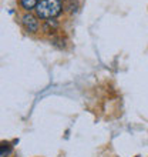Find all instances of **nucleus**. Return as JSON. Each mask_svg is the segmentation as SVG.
Here are the masks:
<instances>
[{"instance_id":"nucleus-1","label":"nucleus","mask_w":148,"mask_h":157,"mask_svg":"<svg viewBox=\"0 0 148 157\" xmlns=\"http://www.w3.org/2000/svg\"><path fill=\"white\" fill-rule=\"evenodd\" d=\"M61 2L60 0H40L36 7V14L43 20L54 19L61 13Z\"/></svg>"},{"instance_id":"nucleus-2","label":"nucleus","mask_w":148,"mask_h":157,"mask_svg":"<svg viewBox=\"0 0 148 157\" xmlns=\"http://www.w3.org/2000/svg\"><path fill=\"white\" fill-rule=\"evenodd\" d=\"M21 26L26 32L29 33H36L40 29V21L37 20V16L31 14V13H26L21 16Z\"/></svg>"},{"instance_id":"nucleus-3","label":"nucleus","mask_w":148,"mask_h":157,"mask_svg":"<svg viewBox=\"0 0 148 157\" xmlns=\"http://www.w3.org/2000/svg\"><path fill=\"white\" fill-rule=\"evenodd\" d=\"M58 27V23L54 19H49V20H46L43 23V30H44L46 33H51V32H56Z\"/></svg>"},{"instance_id":"nucleus-4","label":"nucleus","mask_w":148,"mask_h":157,"mask_svg":"<svg viewBox=\"0 0 148 157\" xmlns=\"http://www.w3.org/2000/svg\"><path fill=\"white\" fill-rule=\"evenodd\" d=\"M19 3H20V6L24 10H27L30 13V10L37 7V4L40 3V0H19Z\"/></svg>"},{"instance_id":"nucleus-5","label":"nucleus","mask_w":148,"mask_h":157,"mask_svg":"<svg viewBox=\"0 0 148 157\" xmlns=\"http://www.w3.org/2000/svg\"><path fill=\"white\" fill-rule=\"evenodd\" d=\"M13 151V146L10 143H0V157H9Z\"/></svg>"}]
</instances>
